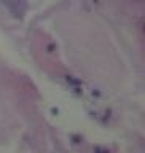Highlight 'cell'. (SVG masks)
Returning a JSON list of instances; mask_svg holds the SVG:
<instances>
[{"label":"cell","instance_id":"6da1fadb","mask_svg":"<svg viewBox=\"0 0 145 153\" xmlns=\"http://www.w3.org/2000/svg\"><path fill=\"white\" fill-rule=\"evenodd\" d=\"M3 3L8 7V10L13 13V16L21 18L26 11V0H3Z\"/></svg>","mask_w":145,"mask_h":153}]
</instances>
